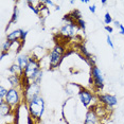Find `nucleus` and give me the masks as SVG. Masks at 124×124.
I'll return each mask as SVG.
<instances>
[{
  "label": "nucleus",
  "instance_id": "obj_1",
  "mask_svg": "<svg viewBox=\"0 0 124 124\" xmlns=\"http://www.w3.org/2000/svg\"><path fill=\"white\" fill-rule=\"evenodd\" d=\"M28 108H29L30 115L33 117V119L40 120L45 112V101L44 99L38 95L30 101L28 103Z\"/></svg>",
  "mask_w": 124,
  "mask_h": 124
},
{
  "label": "nucleus",
  "instance_id": "obj_2",
  "mask_svg": "<svg viewBox=\"0 0 124 124\" xmlns=\"http://www.w3.org/2000/svg\"><path fill=\"white\" fill-rule=\"evenodd\" d=\"M65 56V48L63 45L57 44L49 53V67L51 69H54L58 67L61 62L63 61Z\"/></svg>",
  "mask_w": 124,
  "mask_h": 124
},
{
  "label": "nucleus",
  "instance_id": "obj_3",
  "mask_svg": "<svg viewBox=\"0 0 124 124\" xmlns=\"http://www.w3.org/2000/svg\"><path fill=\"white\" fill-rule=\"evenodd\" d=\"M39 70H40V67H39V63L38 61L34 57H30V62H29V65L28 67L24 70V78H27L28 80L32 81L34 78L35 74L37 73Z\"/></svg>",
  "mask_w": 124,
  "mask_h": 124
},
{
  "label": "nucleus",
  "instance_id": "obj_4",
  "mask_svg": "<svg viewBox=\"0 0 124 124\" xmlns=\"http://www.w3.org/2000/svg\"><path fill=\"white\" fill-rule=\"evenodd\" d=\"M4 101L12 107L18 106V104L20 103V93H19L18 89L15 87H11L10 89H8V93Z\"/></svg>",
  "mask_w": 124,
  "mask_h": 124
},
{
  "label": "nucleus",
  "instance_id": "obj_5",
  "mask_svg": "<svg viewBox=\"0 0 124 124\" xmlns=\"http://www.w3.org/2000/svg\"><path fill=\"white\" fill-rule=\"evenodd\" d=\"M91 77H92V80H93V85L98 89H102L104 87V78H103L102 71L95 65L91 67Z\"/></svg>",
  "mask_w": 124,
  "mask_h": 124
},
{
  "label": "nucleus",
  "instance_id": "obj_6",
  "mask_svg": "<svg viewBox=\"0 0 124 124\" xmlns=\"http://www.w3.org/2000/svg\"><path fill=\"white\" fill-rule=\"evenodd\" d=\"M39 92H40V86L37 85V84L32 83L28 88L24 89V98H26L27 102L29 103L32 99L38 97Z\"/></svg>",
  "mask_w": 124,
  "mask_h": 124
},
{
  "label": "nucleus",
  "instance_id": "obj_7",
  "mask_svg": "<svg viewBox=\"0 0 124 124\" xmlns=\"http://www.w3.org/2000/svg\"><path fill=\"white\" fill-rule=\"evenodd\" d=\"M98 99L102 104L106 105L107 107H115L118 105V99L116 95H112V94H99L98 95Z\"/></svg>",
  "mask_w": 124,
  "mask_h": 124
},
{
  "label": "nucleus",
  "instance_id": "obj_8",
  "mask_svg": "<svg viewBox=\"0 0 124 124\" xmlns=\"http://www.w3.org/2000/svg\"><path fill=\"white\" fill-rule=\"evenodd\" d=\"M78 98H80V101L82 102L85 107H88L90 105V103L92 102V99H93V94H92L91 91L87 89H81L78 91Z\"/></svg>",
  "mask_w": 124,
  "mask_h": 124
},
{
  "label": "nucleus",
  "instance_id": "obj_9",
  "mask_svg": "<svg viewBox=\"0 0 124 124\" xmlns=\"http://www.w3.org/2000/svg\"><path fill=\"white\" fill-rule=\"evenodd\" d=\"M78 26L77 24H66L65 23L63 27L61 28V35L64 37H73L77 34Z\"/></svg>",
  "mask_w": 124,
  "mask_h": 124
},
{
  "label": "nucleus",
  "instance_id": "obj_10",
  "mask_svg": "<svg viewBox=\"0 0 124 124\" xmlns=\"http://www.w3.org/2000/svg\"><path fill=\"white\" fill-rule=\"evenodd\" d=\"M84 124H99V117L93 109H90L86 112Z\"/></svg>",
  "mask_w": 124,
  "mask_h": 124
},
{
  "label": "nucleus",
  "instance_id": "obj_11",
  "mask_svg": "<svg viewBox=\"0 0 124 124\" xmlns=\"http://www.w3.org/2000/svg\"><path fill=\"white\" fill-rule=\"evenodd\" d=\"M29 62H30V57L27 54H20V55H18V57H17V64H18V66L20 67L22 70H23V71L26 70V68L28 67V65H29Z\"/></svg>",
  "mask_w": 124,
  "mask_h": 124
},
{
  "label": "nucleus",
  "instance_id": "obj_12",
  "mask_svg": "<svg viewBox=\"0 0 124 124\" xmlns=\"http://www.w3.org/2000/svg\"><path fill=\"white\" fill-rule=\"evenodd\" d=\"M11 111H12V106H10L4 100H0V114L2 117L9 116Z\"/></svg>",
  "mask_w": 124,
  "mask_h": 124
},
{
  "label": "nucleus",
  "instance_id": "obj_13",
  "mask_svg": "<svg viewBox=\"0 0 124 124\" xmlns=\"http://www.w3.org/2000/svg\"><path fill=\"white\" fill-rule=\"evenodd\" d=\"M21 32H22L21 29L12 31V32L9 33V34L7 35V40H8V41H11V43H14V41H17V40H20Z\"/></svg>",
  "mask_w": 124,
  "mask_h": 124
},
{
  "label": "nucleus",
  "instance_id": "obj_14",
  "mask_svg": "<svg viewBox=\"0 0 124 124\" xmlns=\"http://www.w3.org/2000/svg\"><path fill=\"white\" fill-rule=\"evenodd\" d=\"M8 81L10 82V84L12 85V87H16L17 88L18 86H20V83H21V80H20V77L19 75H16V74H12L8 78Z\"/></svg>",
  "mask_w": 124,
  "mask_h": 124
},
{
  "label": "nucleus",
  "instance_id": "obj_15",
  "mask_svg": "<svg viewBox=\"0 0 124 124\" xmlns=\"http://www.w3.org/2000/svg\"><path fill=\"white\" fill-rule=\"evenodd\" d=\"M9 71L12 73V74H16V75H19V77H21V75L24 74V71L18 66V64L12 65V66L9 68Z\"/></svg>",
  "mask_w": 124,
  "mask_h": 124
},
{
  "label": "nucleus",
  "instance_id": "obj_16",
  "mask_svg": "<svg viewBox=\"0 0 124 124\" xmlns=\"http://www.w3.org/2000/svg\"><path fill=\"white\" fill-rule=\"evenodd\" d=\"M18 17H19V11H18V8L15 7L14 8V11H13V15H12V18H11V20L9 22V26L7 27V29H9V27L11 26L12 23H16L18 20Z\"/></svg>",
  "mask_w": 124,
  "mask_h": 124
},
{
  "label": "nucleus",
  "instance_id": "obj_17",
  "mask_svg": "<svg viewBox=\"0 0 124 124\" xmlns=\"http://www.w3.org/2000/svg\"><path fill=\"white\" fill-rule=\"evenodd\" d=\"M112 21L114 20H112V17L110 16V14H109L108 12L105 13V15H104V23H105L106 26H109Z\"/></svg>",
  "mask_w": 124,
  "mask_h": 124
},
{
  "label": "nucleus",
  "instance_id": "obj_18",
  "mask_svg": "<svg viewBox=\"0 0 124 124\" xmlns=\"http://www.w3.org/2000/svg\"><path fill=\"white\" fill-rule=\"evenodd\" d=\"M11 45H12L11 41H8V40L4 41V43L2 44V46H1V51L2 52H8L11 49Z\"/></svg>",
  "mask_w": 124,
  "mask_h": 124
},
{
  "label": "nucleus",
  "instance_id": "obj_19",
  "mask_svg": "<svg viewBox=\"0 0 124 124\" xmlns=\"http://www.w3.org/2000/svg\"><path fill=\"white\" fill-rule=\"evenodd\" d=\"M8 93V89H5L3 86H0V100H4Z\"/></svg>",
  "mask_w": 124,
  "mask_h": 124
},
{
  "label": "nucleus",
  "instance_id": "obj_20",
  "mask_svg": "<svg viewBox=\"0 0 124 124\" xmlns=\"http://www.w3.org/2000/svg\"><path fill=\"white\" fill-rule=\"evenodd\" d=\"M72 15V17L74 18V20L75 22H77V20H78V19H81L82 18V14L80 13V11H78V10H74L72 13H70Z\"/></svg>",
  "mask_w": 124,
  "mask_h": 124
},
{
  "label": "nucleus",
  "instance_id": "obj_21",
  "mask_svg": "<svg viewBox=\"0 0 124 124\" xmlns=\"http://www.w3.org/2000/svg\"><path fill=\"white\" fill-rule=\"evenodd\" d=\"M77 26L80 27L81 29L85 30V28H86V22H85V20H84L83 18H81V19H78V20H77Z\"/></svg>",
  "mask_w": 124,
  "mask_h": 124
},
{
  "label": "nucleus",
  "instance_id": "obj_22",
  "mask_svg": "<svg viewBox=\"0 0 124 124\" xmlns=\"http://www.w3.org/2000/svg\"><path fill=\"white\" fill-rule=\"evenodd\" d=\"M28 4H29V8H30V9L32 10L33 12L36 14V15H38L40 11H39V9H37L36 7H34V5H33V2H32V1H28Z\"/></svg>",
  "mask_w": 124,
  "mask_h": 124
},
{
  "label": "nucleus",
  "instance_id": "obj_23",
  "mask_svg": "<svg viewBox=\"0 0 124 124\" xmlns=\"http://www.w3.org/2000/svg\"><path fill=\"white\" fill-rule=\"evenodd\" d=\"M28 33H29L28 31H23V30H22L21 36H20V40H21V43H24V40H26V37H27Z\"/></svg>",
  "mask_w": 124,
  "mask_h": 124
},
{
  "label": "nucleus",
  "instance_id": "obj_24",
  "mask_svg": "<svg viewBox=\"0 0 124 124\" xmlns=\"http://www.w3.org/2000/svg\"><path fill=\"white\" fill-rule=\"evenodd\" d=\"M106 39H107V44L109 45V47H110V48H114L115 46H114V43H112V40H111V37H110V36L107 35Z\"/></svg>",
  "mask_w": 124,
  "mask_h": 124
},
{
  "label": "nucleus",
  "instance_id": "obj_25",
  "mask_svg": "<svg viewBox=\"0 0 124 124\" xmlns=\"http://www.w3.org/2000/svg\"><path fill=\"white\" fill-rule=\"evenodd\" d=\"M95 10H97V7H95V4H92V5H89V11L91 12L92 14L95 13Z\"/></svg>",
  "mask_w": 124,
  "mask_h": 124
},
{
  "label": "nucleus",
  "instance_id": "obj_26",
  "mask_svg": "<svg viewBox=\"0 0 124 124\" xmlns=\"http://www.w3.org/2000/svg\"><path fill=\"white\" fill-rule=\"evenodd\" d=\"M105 30H106L108 33H112V32H114V29H112L110 26H105Z\"/></svg>",
  "mask_w": 124,
  "mask_h": 124
},
{
  "label": "nucleus",
  "instance_id": "obj_27",
  "mask_svg": "<svg viewBox=\"0 0 124 124\" xmlns=\"http://www.w3.org/2000/svg\"><path fill=\"white\" fill-rule=\"evenodd\" d=\"M43 3H44V4H50V5H53V4H54V2L51 1V0H44Z\"/></svg>",
  "mask_w": 124,
  "mask_h": 124
},
{
  "label": "nucleus",
  "instance_id": "obj_28",
  "mask_svg": "<svg viewBox=\"0 0 124 124\" xmlns=\"http://www.w3.org/2000/svg\"><path fill=\"white\" fill-rule=\"evenodd\" d=\"M119 29H120V34L121 35H124V26H123V24H120V26H119Z\"/></svg>",
  "mask_w": 124,
  "mask_h": 124
},
{
  "label": "nucleus",
  "instance_id": "obj_29",
  "mask_svg": "<svg viewBox=\"0 0 124 124\" xmlns=\"http://www.w3.org/2000/svg\"><path fill=\"white\" fill-rule=\"evenodd\" d=\"M5 55H8V52H1V60L4 57Z\"/></svg>",
  "mask_w": 124,
  "mask_h": 124
},
{
  "label": "nucleus",
  "instance_id": "obj_30",
  "mask_svg": "<svg viewBox=\"0 0 124 124\" xmlns=\"http://www.w3.org/2000/svg\"><path fill=\"white\" fill-rule=\"evenodd\" d=\"M81 2H82V3H89L88 0H81Z\"/></svg>",
  "mask_w": 124,
  "mask_h": 124
},
{
  "label": "nucleus",
  "instance_id": "obj_31",
  "mask_svg": "<svg viewBox=\"0 0 124 124\" xmlns=\"http://www.w3.org/2000/svg\"><path fill=\"white\" fill-rule=\"evenodd\" d=\"M114 22H115V24H116V26H117L118 28H119V26H120V24H121V23H120V22H119V21H114Z\"/></svg>",
  "mask_w": 124,
  "mask_h": 124
},
{
  "label": "nucleus",
  "instance_id": "obj_32",
  "mask_svg": "<svg viewBox=\"0 0 124 124\" xmlns=\"http://www.w3.org/2000/svg\"><path fill=\"white\" fill-rule=\"evenodd\" d=\"M101 3H102L103 5H105L107 3V1H106V0H102V1H101Z\"/></svg>",
  "mask_w": 124,
  "mask_h": 124
},
{
  "label": "nucleus",
  "instance_id": "obj_33",
  "mask_svg": "<svg viewBox=\"0 0 124 124\" xmlns=\"http://www.w3.org/2000/svg\"><path fill=\"white\" fill-rule=\"evenodd\" d=\"M100 124H105V123H100Z\"/></svg>",
  "mask_w": 124,
  "mask_h": 124
}]
</instances>
